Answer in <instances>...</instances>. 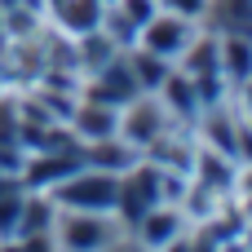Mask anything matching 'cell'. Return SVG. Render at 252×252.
<instances>
[{
  "label": "cell",
  "instance_id": "obj_1",
  "mask_svg": "<svg viewBox=\"0 0 252 252\" xmlns=\"http://www.w3.org/2000/svg\"><path fill=\"white\" fill-rule=\"evenodd\" d=\"M53 248L66 252H102V248H128V226L120 221V213H89V208H58L53 230H49Z\"/></svg>",
  "mask_w": 252,
  "mask_h": 252
},
{
  "label": "cell",
  "instance_id": "obj_10",
  "mask_svg": "<svg viewBox=\"0 0 252 252\" xmlns=\"http://www.w3.org/2000/svg\"><path fill=\"white\" fill-rule=\"evenodd\" d=\"M217 62H221V80L235 93V84L252 75V35H217Z\"/></svg>",
  "mask_w": 252,
  "mask_h": 252
},
{
  "label": "cell",
  "instance_id": "obj_9",
  "mask_svg": "<svg viewBox=\"0 0 252 252\" xmlns=\"http://www.w3.org/2000/svg\"><path fill=\"white\" fill-rule=\"evenodd\" d=\"M204 27L217 35H252V0H208Z\"/></svg>",
  "mask_w": 252,
  "mask_h": 252
},
{
  "label": "cell",
  "instance_id": "obj_8",
  "mask_svg": "<svg viewBox=\"0 0 252 252\" xmlns=\"http://www.w3.org/2000/svg\"><path fill=\"white\" fill-rule=\"evenodd\" d=\"M155 97L164 102V111H168V120L173 124H182V128H190L195 124V115L204 111V102H199V89H195V80H186L177 66L164 75V84L155 89Z\"/></svg>",
  "mask_w": 252,
  "mask_h": 252
},
{
  "label": "cell",
  "instance_id": "obj_11",
  "mask_svg": "<svg viewBox=\"0 0 252 252\" xmlns=\"http://www.w3.org/2000/svg\"><path fill=\"white\" fill-rule=\"evenodd\" d=\"M124 58H128V66H133V80H137V89L142 93H155L159 84H164V75L173 71V62H164V58H155V53H146V49H124Z\"/></svg>",
  "mask_w": 252,
  "mask_h": 252
},
{
  "label": "cell",
  "instance_id": "obj_3",
  "mask_svg": "<svg viewBox=\"0 0 252 252\" xmlns=\"http://www.w3.org/2000/svg\"><path fill=\"white\" fill-rule=\"evenodd\" d=\"M190 230V213L173 199H159L128 226V248H182Z\"/></svg>",
  "mask_w": 252,
  "mask_h": 252
},
{
  "label": "cell",
  "instance_id": "obj_4",
  "mask_svg": "<svg viewBox=\"0 0 252 252\" xmlns=\"http://www.w3.org/2000/svg\"><path fill=\"white\" fill-rule=\"evenodd\" d=\"M199 27H204L199 18L155 9V13L142 22V31H137V49H146V53H155V58H164V62H177V58L186 53V44L199 35Z\"/></svg>",
  "mask_w": 252,
  "mask_h": 252
},
{
  "label": "cell",
  "instance_id": "obj_13",
  "mask_svg": "<svg viewBox=\"0 0 252 252\" xmlns=\"http://www.w3.org/2000/svg\"><path fill=\"white\" fill-rule=\"evenodd\" d=\"M106 4H111V0H106Z\"/></svg>",
  "mask_w": 252,
  "mask_h": 252
},
{
  "label": "cell",
  "instance_id": "obj_5",
  "mask_svg": "<svg viewBox=\"0 0 252 252\" xmlns=\"http://www.w3.org/2000/svg\"><path fill=\"white\" fill-rule=\"evenodd\" d=\"M173 128V120H168V111H164V102L155 97V93H137V97H128L124 106H120V120H115V137L120 142H128L133 151H146L159 133H168Z\"/></svg>",
  "mask_w": 252,
  "mask_h": 252
},
{
  "label": "cell",
  "instance_id": "obj_7",
  "mask_svg": "<svg viewBox=\"0 0 252 252\" xmlns=\"http://www.w3.org/2000/svg\"><path fill=\"white\" fill-rule=\"evenodd\" d=\"M40 13H44V27L49 31H58L66 40H80V35H89V31L102 27L106 0H44Z\"/></svg>",
  "mask_w": 252,
  "mask_h": 252
},
{
  "label": "cell",
  "instance_id": "obj_6",
  "mask_svg": "<svg viewBox=\"0 0 252 252\" xmlns=\"http://www.w3.org/2000/svg\"><path fill=\"white\" fill-rule=\"evenodd\" d=\"M164 199V190H159V168L142 155L133 168H124L120 173V195H115V213H120V221L124 226H133L146 208H155Z\"/></svg>",
  "mask_w": 252,
  "mask_h": 252
},
{
  "label": "cell",
  "instance_id": "obj_12",
  "mask_svg": "<svg viewBox=\"0 0 252 252\" xmlns=\"http://www.w3.org/2000/svg\"><path fill=\"white\" fill-rule=\"evenodd\" d=\"M159 9H168V13H186V18H199L204 22V4L208 0H155Z\"/></svg>",
  "mask_w": 252,
  "mask_h": 252
},
{
  "label": "cell",
  "instance_id": "obj_2",
  "mask_svg": "<svg viewBox=\"0 0 252 252\" xmlns=\"http://www.w3.org/2000/svg\"><path fill=\"white\" fill-rule=\"evenodd\" d=\"M58 208H89V213H115V195H120V173L80 164L75 173H66L62 182L49 186Z\"/></svg>",
  "mask_w": 252,
  "mask_h": 252
}]
</instances>
